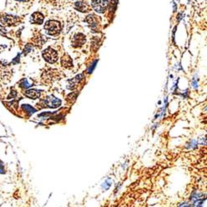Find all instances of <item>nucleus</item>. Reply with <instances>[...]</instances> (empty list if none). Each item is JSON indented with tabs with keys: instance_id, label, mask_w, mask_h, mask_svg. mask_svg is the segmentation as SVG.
Instances as JSON below:
<instances>
[{
	"instance_id": "39448f33",
	"label": "nucleus",
	"mask_w": 207,
	"mask_h": 207,
	"mask_svg": "<svg viewBox=\"0 0 207 207\" xmlns=\"http://www.w3.org/2000/svg\"><path fill=\"white\" fill-rule=\"evenodd\" d=\"M85 43V37L81 33H78L76 35H75L73 37V39H72V44H73V47H81L84 43Z\"/></svg>"
},
{
	"instance_id": "f257e3e1",
	"label": "nucleus",
	"mask_w": 207,
	"mask_h": 207,
	"mask_svg": "<svg viewBox=\"0 0 207 207\" xmlns=\"http://www.w3.org/2000/svg\"><path fill=\"white\" fill-rule=\"evenodd\" d=\"M44 28L48 34H50V35H57V33H59L60 31H61V24H60L59 22L51 20V21L46 23Z\"/></svg>"
},
{
	"instance_id": "9b49d317",
	"label": "nucleus",
	"mask_w": 207,
	"mask_h": 207,
	"mask_svg": "<svg viewBox=\"0 0 207 207\" xmlns=\"http://www.w3.org/2000/svg\"><path fill=\"white\" fill-rule=\"evenodd\" d=\"M83 75H77V76H75V78H74L73 80H71V82L72 83V85H77V83L80 81V80H81V77H82Z\"/></svg>"
},
{
	"instance_id": "9d476101",
	"label": "nucleus",
	"mask_w": 207,
	"mask_h": 207,
	"mask_svg": "<svg viewBox=\"0 0 207 207\" xmlns=\"http://www.w3.org/2000/svg\"><path fill=\"white\" fill-rule=\"evenodd\" d=\"M86 21L92 27H96L97 23H98V19H97V18L94 15H89L86 18Z\"/></svg>"
},
{
	"instance_id": "423d86ee",
	"label": "nucleus",
	"mask_w": 207,
	"mask_h": 207,
	"mask_svg": "<svg viewBox=\"0 0 207 207\" xmlns=\"http://www.w3.org/2000/svg\"><path fill=\"white\" fill-rule=\"evenodd\" d=\"M44 17L40 13H35L31 17V23L36 24H42L43 23Z\"/></svg>"
},
{
	"instance_id": "6e6552de",
	"label": "nucleus",
	"mask_w": 207,
	"mask_h": 207,
	"mask_svg": "<svg viewBox=\"0 0 207 207\" xmlns=\"http://www.w3.org/2000/svg\"><path fill=\"white\" fill-rule=\"evenodd\" d=\"M75 7L76 9L79 10V11H80V12H82V13L88 12L89 9V7H88V5H86L85 3H82V2L75 3Z\"/></svg>"
},
{
	"instance_id": "1a4fd4ad",
	"label": "nucleus",
	"mask_w": 207,
	"mask_h": 207,
	"mask_svg": "<svg viewBox=\"0 0 207 207\" xmlns=\"http://www.w3.org/2000/svg\"><path fill=\"white\" fill-rule=\"evenodd\" d=\"M61 64L62 66H65L66 68H70L71 66H72V61H71V58L69 56H64L61 59Z\"/></svg>"
},
{
	"instance_id": "f8f14e48",
	"label": "nucleus",
	"mask_w": 207,
	"mask_h": 207,
	"mask_svg": "<svg viewBox=\"0 0 207 207\" xmlns=\"http://www.w3.org/2000/svg\"><path fill=\"white\" fill-rule=\"evenodd\" d=\"M5 33H6V30H5L2 26H0V34H2V35H4Z\"/></svg>"
},
{
	"instance_id": "7ed1b4c3",
	"label": "nucleus",
	"mask_w": 207,
	"mask_h": 207,
	"mask_svg": "<svg viewBox=\"0 0 207 207\" xmlns=\"http://www.w3.org/2000/svg\"><path fill=\"white\" fill-rule=\"evenodd\" d=\"M92 7L97 13H104L108 6V0H92Z\"/></svg>"
},
{
	"instance_id": "ddd939ff",
	"label": "nucleus",
	"mask_w": 207,
	"mask_h": 207,
	"mask_svg": "<svg viewBox=\"0 0 207 207\" xmlns=\"http://www.w3.org/2000/svg\"><path fill=\"white\" fill-rule=\"evenodd\" d=\"M18 1H28V0H18Z\"/></svg>"
},
{
	"instance_id": "20e7f679",
	"label": "nucleus",
	"mask_w": 207,
	"mask_h": 207,
	"mask_svg": "<svg viewBox=\"0 0 207 207\" xmlns=\"http://www.w3.org/2000/svg\"><path fill=\"white\" fill-rule=\"evenodd\" d=\"M0 22L6 26H11L18 22V18L12 15H3L0 18Z\"/></svg>"
},
{
	"instance_id": "0eeeda50",
	"label": "nucleus",
	"mask_w": 207,
	"mask_h": 207,
	"mask_svg": "<svg viewBox=\"0 0 207 207\" xmlns=\"http://www.w3.org/2000/svg\"><path fill=\"white\" fill-rule=\"evenodd\" d=\"M25 95L30 98V99H36L40 97V93L38 90H36V89H29L27 92H25Z\"/></svg>"
},
{
	"instance_id": "f03ea898",
	"label": "nucleus",
	"mask_w": 207,
	"mask_h": 207,
	"mask_svg": "<svg viewBox=\"0 0 207 207\" xmlns=\"http://www.w3.org/2000/svg\"><path fill=\"white\" fill-rule=\"evenodd\" d=\"M43 58H44L47 62L49 63H54L57 61V58H58V55H57V52L55 51V50L52 49V48H47L43 52Z\"/></svg>"
}]
</instances>
